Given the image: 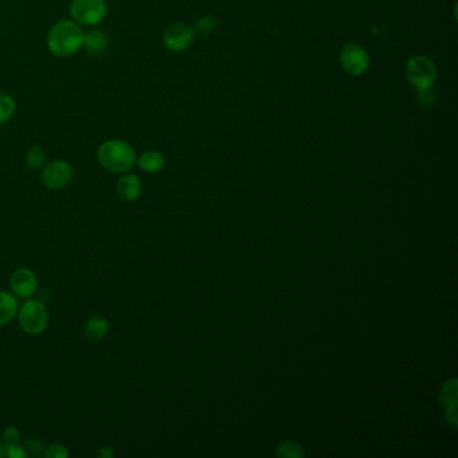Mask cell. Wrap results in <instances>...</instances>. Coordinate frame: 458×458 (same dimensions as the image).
I'll return each mask as SVG.
<instances>
[{
	"instance_id": "ba28073f",
	"label": "cell",
	"mask_w": 458,
	"mask_h": 458,
	"mask_svg": "<svg viewBox=\"0 0 458 458\" xmlns=\"http://www.w3.org/2000/svg\"><path fill=\"white\" fill-rule=\"evenodd\" d=\"M73 179V168L68 161H56L49 163L41 172V180L49 190H61Z\"/></svg>"
},
{
	"instance_id": "7402d4cb",
	"label": "cell",
	"mask_w": 458,
	"mask_h": 458,
	"mask_svg": "<svg viewBox=\"0 0 458 458\" xmlns=\"http://www.w3.org/2000/svg\"><path fill=\"white\" fill-rule=\"evenodd\" d=\"M45 456L47 458H68L69 457V452L61 444H53L45 450Z\"/></svg>"
},
{
	"instance_id": "7a4b0ae2",
	"label": "cell",
	"mask_w": 458,
	"mask_h": 458,
	"mask_svg": "<svg viewBox=\"0 0 458 458\" xmlns=\"http://www.w3.org/2000/svg\"><path fill=\"white\" fill-rule=\"evenodd\" d=\"M98 163L105 170L113 173L129 171L136 163L135 149L129 143L118 138H112L103 143L97 152Z\"/></svg>"
},
{
	"instance_id": "8fae6325",
	"label": "cell",
	"mask_w": 458,
	"mask_h": 458,
	"mask_svg": "<svg viewBox=\"0 0 458 458\" xmlns=\"http://www.w3.org/2000/svg\"><path fill=\"white\" fill-rule=\"evenodd\" d=\"M18 300L9 292H0V325H6L18 313Z\"/></svg>"
},
{
	"instance_id": "52a82bcc",
	"label": "cell",
	"mask_w": 458,
	"mask_h": 458,
	"mask_svg": "<svg viewBox=\"0 0 458 458\" xmlns=\"http://www.w3.org/2000/svg\"><path fill=\"white\" fill-rule=\"evenodd\" d=\"M195 38V31L188 24L176 22L172 24L164 30L163 42L172 53H180L187 50L193 45Z\"/></svg>"
},
{
	"instance_id": "cb8c5ba5",
	"label": "cell",
	"mask_w": 458,
	"mask_h": 458,
	"mask_svg": "<svg viewBox=\"0 0 458 458\" xmlns=\"http://www.w3.org/2000/svg\"><path fill=\"white\" fill-rule=\"evenodd\" d=\"M98 456L103 458H112L115 457V453H113L112 447H101V449H100V452H98Z\"/></svg>"
},
{
	"instance_id": "ffe728a7",
	"label": "cell",
	"mask_w": 458,
	"mask_h": 458,
	"mask_svg": "<svg viewBox=\"0 0 458 458\" xmlns=\"http://www.w3.org/2000/svg\"><path fill=\"white\" fill-rule=\"evenodd\" d=\"M29 456L26 449L19 445H16V442L10 444L7 442L6 445L0 447V457L1 458H26Z\"/></svg>"
},
{
	"instance_id": "603a6c76",
	"label": "cell",
	"mask_w": 458,
	"mask_h": 458,
	"mask_svg": "<svg viewBox=\"0 0 458 458\" xmlns=\"http://www.w3.org/2000/svg\"><path fill=\"white\" fill-rule=\"evenodd\" d=\"M3 435H4V439H6L7 442L14 444V442H16V441L19 439V430H18V427H15V426H9V427L4 429Z\"/></svg>"
},
{
	"instance_id": "9a60e30c",
	"label": "cell",
	"mask_w": 458,
	"mask_h": 458,
	"mask_svg": "<svg viewBox=\"0 0 458 458\" xmlns=\"http://www.w3.org/2000/svg\"><path fill=\"white\" fill-rule=\"evenodd\" d=\"M106 45H108V36L103 34V31L93 30L85 35L83 46L86 47V51L89 54H100Z\"/></svg>"
},
{
	"instance_id": "d6986e66",
	"label": "cell",
	"mask_w": 458,
	"mask_h": 458,
	"mask_svg": "<svg viewBox=\"0 0 458 458\" xmlns=\"http://www.w3.org/2000/svg\"><path fill=\"white\" fill-rule=\"evenodd\" d=\"M215 29H217V21L213 16H202L195 22V34L208 36L215 31Z\"/></svg>"
},
{
	"instance_id": "4fadbf2b",
	"label": "cell",
	"mask_w": 458,
	"mask_h": 458,
	"mask_svg": "<svg viewBox=\"0 0 458 458\" xmlns=\"http://www.w3.org/2000/svg\"><path fill=\"white\" fill-rule=\"evenodd\" d=\"M164 163H166L164 156L159 151H147L138 158V167L148 173L161 171L164 167Z\"/></svg>"
},
{
	"instance_id": "3957f363",
	"label": "cell",
	"mask_w": 458,
	"mask_h": 458,
	"mask_svg": "<svg viewBox=\"0 0 458 458\" xmlns=\"http://www.w3.org/2000/svg\"><path fill=\"white\" fill-rule=\"evenodd\" d=\"M404 74H406V80L409 81V83L417 92V91L433 88L438 71L433 59L426 56H414L409 59L404 69Z\"/></svg>"
},
{
	"instance_id": "44dd1931",
	"label": "cell",
	"mask_w": 458,
	"mask_h": 458,
	"mask_svg": "<svg viewBox=\"0 0 458 458\" xmlns=\"http://www.w3.org/2000/svg\"><path fill=\"white\" fill-rule=\"evenodd\" d=\"M417 101L422 108L433 106L435 101H437V94L433 91V88L424 89V91H417Z\"/></svg>"
},
{
	"instance_id": "5b68a950",
	"label": "cell",
	"mask_w": 458,
	"mask_h": 458,
	"mask_svg": "<svg viewBox=\"0 0 458 458\" xmlns=\"http://www.w3.org/2000/svg\"><path fill=\"white\" fill-rule=\"evenodd\" d=\"M108 14L105 0H73L70 15L76 24L96 26L101 24Z\"/></svg>"
},
{
	"instance_id": "8992f818",
	"label": "cell",
	"mask_w": 458,
	"mask_h": 458,
	"mask_svg": "<svg viewBox=\"0 0 458 458\" xmlns=\"http://www.w3.org/2000/svg\"><path fill=\"white\" fill-rule=\"evenodd\" d=\"M339 61L344 71L354 77L363 76L370 68V57L366 49L355 42H348L342 47Z\"/></svg>"
},
{
	"instance_id": "e0dca14e",
	"label": "cell",
	"mask_w": 458,
	"mask_h": 458,
	"mask_svg": "<svg viewBox=\"0 0 458 458\" xmlns=\"http://www.w3.org/2000/svg\"><path fill=\"white\" fill-rule=\"evenodd\" d=\"M16 109V103L11 96L0 93V126L11 118Z\"/></svg>"
},
{
	"instance_id": "7c38bea8",
	"label": "cell",
	"mask_w": 458,
	"mask_h": 458,
	"mask_svg": "<svg viewBox=\"0 0 458 458\" xmlns=\"http://www.w3.org/2000/svg\"><path fill=\"white\" fill-rule=\"evenodd\" d=\"M109 331V324L108 321L105 320L103 317H98L94 316L92 319L86 321L85 327H83V332L85 336L91 340V342H98L103 339Z\"/></svg>"
},
{
	"instance_id": "9c48e42d",
	"label": "cell",
	"mask_w": 458,
	"mask_h": 458,
	"mask_svg": "<svg viewBox=\"0 0 458 458\" xmlns=\"http://www.w3.org/2000/svg\"><path fill=\"white\" fill-rule=\"evenodd\" d=\"M10 287H11L12 293L16 297L27 300L34 296L38 287V278L33 270L27 268H21L12 273Z\"/></svg>"
},
{
	"instance_id": "ac0fdd59",
	"label": "cell",
	"mask_w": 458,
	"mask_h": 458,
	"mask_svg": "<svg viewBox=\"0 0 458 458\" xmlns=\"http://www.w3.org/2000/svg\"><path fill=\"white\" fill-rule=\"evenodd\" d=\"M45 151L41 148L39 146H33L30 147V149L27 151V155H26V161H27V164L31 170H38L44 166L45 163Z\"/></svg>"
},
{
	"instance_id": "30bf717a",
	"label": "cell",
	"mask_w": 458,
	"mask_h": 458,
	"mask_svg": "<svg viewBox=\"0 0 458 458\" xmlns=\"http://www.w3.org/2000/svg\"><path fill=\"white\" fill-rule=\"evenodd\" d=\"M116 191L123 200L133 202L141 194L140 179L136 175H124L118 179V182L116 184Z\"/></svg>"
},
{
	"instance_id": "277c9868",
	"label": "cell",
	"mask_w": 458,
	"mask_h": 458,
	"mask_svg": "<svg viewBox=\"0 0 458 458\" xmlns=\"http://www.w3.org/2000/svg\"><path fill=\"white\" fill-rule=\"evenodd\" d=\"M18 320L24 332L39 335L49 325V312L41 301L29 300L18 308Z\"/></svg>"
},
{
	"instance_id": "2e32d148",
	"label": "cell",
	"mask_w": 458,
	"mask_h": 458,
	"mask_svg": "<svg viewBox=\"0 0 458 458\" xmlns=\"http://www.w3.org/2000/svg\"><path fill=\"white\" fill-rule=\"evenodd\" d=\"M275 454L278 457L301 458L304 457V450L297 442L285 441L277 447Z\"/></svg>"
},
{
	"instance_id": "6da1fadb",
	"label": "cell",
	"mask_w": 458,
	"mask_h": 458,
	"mask_svg": "<svg viewBox=\"0 0 458 458\" xmlns=\"http://www.w3.org/2000/svg\"><path fill=\"white\" fill-rule=\"evenodd\" d=\"M85 33L74 21H59L47 34V49L58 58H66L83 46Z\"/></svg>"
},
{
	"instance_id": "5bb4252c",
	"label": "cell",
	"mask_w": 458,
	"mask_h": 458,
	"mask_svg": "<svg viewBox=\"0 0 458 458\" xmlns=\"http://www.w3.org/2000/svg\"><path fill=\"white\" fill-rule=\"evenodd\" d=\"M456 392H457V386H456V380H450L449 383L445 385L444 391H442V403L444 406L447 407V415L452 417V424L456 427Z\"/></svg>"
}]
</instances>
